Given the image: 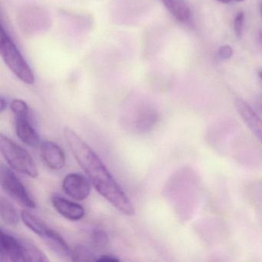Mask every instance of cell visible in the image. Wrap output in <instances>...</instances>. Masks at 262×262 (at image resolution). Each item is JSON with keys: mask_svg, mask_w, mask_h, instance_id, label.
I'll list each match as a JSON object with an SVG mask.
<instances>
[{"mask_svg": "<svg viewBox=\"0 0 262 262\" xmlns=\"http://www.w3.org/2000/svg\"><path fill=\"white\" fill-rule=\"evenodd\" d=\"M63 133L73 156L96 191L121 212L127 215L134 214L131 201L93 148L71 128L66 127Z\"/></svg>", "mask_w": 262, "mask_h": 262, "instance_id": "obj_1", "label": "cell"}, {"mask_svg": "<svg viewBox=\"0 0 262 262\" xmlns=\"http://www.w3.org/2000/svg\"><path fill=\"white\" fill-rule=\"evenodd\" d=\"M0 54L7 67L18 79L28 85L34 83L33 70L4 27L1 29Z\"/></svg>", "mask_w": 262, "mask_h": 262, "instance_id": "obj_2", "label": "cell"}, {"mask_svg": "<svg viewBox=\"0 0 262 262\" xmlns=\"http://www.w3.org/2000/svg\"><path fill=\"white\" fill-rule=\"evenodd\" d=\"M0 150L13 169L30 178L38 177L39 169L30 153L4 134L0 135Z\"/></svg>", "mask_w": 262, "mask_h": 262, "instance_id": "obj_3", "label": "cell"}, {"mask_svg": "<svg viewBox=\"0 0 262 262\" xmlns=\"http://www.w3.org/2000/svg\"><path fill=\"white\" fill-rule=\"evenodd\" d=\"M0 182L3 190L24 208H35L36 205L27 188L12 170L4 165L0 168Z\"/></svg>", "mask_w": 262, "mask_h": 262, "instance_id": "obj_4", "label": "cell"}, {"mask_svg": "<svg viewBox=\"0 0 262 262\" xmlns=\"http://www.w3.org/2000/svg\"><path fill=\"white\" fill-rule=\"evenodd\" d=\"M62 188L66 194L76 201L85 200L91 192L88 179L79 173L67 174L62 182Z\"/></svg>", "mask_w": 262, "mask_h": 262, "instance_id": "obj_5", "label": "cell"}, {"mask_svg": "<svg viewBox=\"0 0 262 262\" xmlns=\"http://www.w3.org/2000/svg\"><path fill=\"white\" fill-rule=\"evenodd\" d=\"M0 233V260L2 261H24L23 239L5 232L3 228Z\"/></svg>", "mask_w": 262, "mask_h": 262, "instance_id": "obj_6", "label": "cell"}, {"mask_svg": "<svg viewBox=\"0 0 262 262\" xmlns=\"http://www.w3.org/2000/svg\"><path fill=\"white\" fill-rule=\"evenodd\" d=\"M30 111L14 115L16 135L24 143L37 147L40 144V137L30 121Z\"/></svg>", "mask_w": 262, "mask_h": 262, "instance_id": "obj_7", "label": "cell"}, {"mask_svg": "<svg viewBox=\"0 0 262 262\" xmlns=\"http://www.w3.org/2000/svg\"><path fill=\"white\" fill-rule=\"evenodd\" d=\"M235 107L237 113L243 119L251 133L262 144V119L254 111L252 108L243 99H237L235 101Z\"/></svg>", "mask_w": 262, "mask_h": 262, "instance_id": "obj_8", "label": "cell"}, {"mask_svg": "<svg viewBox=\"0 0 262 262\" xmlns=\"http://www.w3.org/2000/svg\"><path fill=\"white\" fill-rule=\"evenodd\" d=\"M42 159L49 168L61 170L66 165V156L62 148L51 141H44L41 143Z\"/></svg>", "mask_w": 262, "mask_h": 262, "instance_id": "obj_9", "label": "cell"}, {"mask_svg": "<svg viewBox=\"0 0 262 262\" xmlns=\"http://www.w3.org/2000/svg\"><path fill=\"white\" fill-rule=\"evenodd\" d=\"M52 203L55 209L69 220L79 221L85 216V211L82 205L71 202L58 194H53Z\"/></svg>", "mask_w": 262, "mask_h": 262, "instance_id": "obj_10", "label": "cell"}, {"mask_svg": "<svg viewBox=\"0 0 262 262\" xmlns=\"http://www.w3.org/2000/svg\"><path fill=\"white\" fill-rule=\"evenodd\" d=\"M40 237L53 253L62 258L71 260L72 249L59 233L48 227Z\"/></svg>", "mask_w": 262, "mask_h": 262, "instance_id": "obj_11", "label": "cell"}, {"mask_svg": "<svg viewBox=\"0 0 262 262\" xmlns=\"http://www.w3.org/2000/svg\"><path fill=\"white\" fill-rule=\"evenodd\" d=\"M165 8L179 22L186 24L191 20V12L185 0H161Z\"/></svg>", "mask_w": 262, "mask_h": 262, "instance_id": "obj_12", "label": "cell"}, {"mask_svg": "<svg viewBox=\"0 0 262 262\" xmlns=\"http://www.w3.org/2000/svg\"><path fill=\"white\" fill-rule=\"evenodd\" d=\"M159 120V115L152 108H145L139 110L135 119V128L140 133H147L155 126Z\"/></svg>", "mask_w": 262, "mask_h": 262, "instance_id": "obj_13", "label": "cell"}, {"mask_svg": "<svg viewBox=\"0 0 262 262\" xmlns=\"http://www.w3.org/2000/svg\"><path fill=\"white\" fill-rule=\"evenodd\" d=\"M0 216L6 225L15 226L19 223V217L17 211L4 196L0 198Z\"/></svg>", "mask_w": 262, "mask_h": 262, "instance_id": "obj_14", "label": "cell"}, {"mask_svg": "<svg viewBox=\"0 0 262 262\" xmlns=\"http://www.w3.org/2000/svg\"><path fill=\"white\" fill-rule=\"evenodd\" d=\"M23 245H24V249H23L24 261L48 262L50 260L47 258L46 254L30 241L23 239Z\"/></svg>", "mask_w": 262, "mask_h": 262, "instance_id": "obj_15", "label": "cell"}, {"mask_svg": "<svg viewBox=\"0 0 262 262\" xmlns=\"http://www.w3.org/2000/svg\"><path fill=\"white\" fill-rule=\"evenodd\" d=\"M21 217L23 222L25 224L27 228H30L35 234L40 237L42 233L48 228L47 225L44 223L43 221L41 220L37 216L33 214L27 210H24L21 213Z\"/></svg>", "mask_w": 262, "mask_h": 262, "instance_id": "obj_16", "label": "cell"}, {"mask_svg": "<svg viewBox=\"0 0 262 262\" xmlns=\"http://www.w3.org/2000/svg\"><path fill=\"white\" fill-rule=\"evenodd\" d=\"M71 249V260L73 261H96L94 253L84 245H76Z\"/></svg>", "mask_w": 262, "mask_h": 262, "instance_id": "obj_17", "label": "cell"}, {"mask_svg": "<svg viewBox=\"0 0 262 262\" xmlns=\"http://www.w3.org/2000/svg\"><path fill=\"white\" fill-rule=\"evenodd\" d=\"M90 239L93 246L96 249L104 250L108 246L110 239L106 231L101 228H95L90 234Z\"/></svg>", "mask_w": 262, "mask_h": 262, "instance_id": "obj_18", "label": "cell"}, {"mask_svg": "<svg viewBox=\"0 0 262 262\" xmlns=\"http://www.w3.org/2000/svg\"><path fill=\"white\" fill-rule=\"evenodd\" d=\"M245 19V13L243 12H238L234 16V21H233V28H234V34L237 37H242V34H243Z\"/></svg>", "mask_w": 262, "mask_h": 262, "instance_id": "obj_19", "label": "cell"}, {"mask_svg": "<svg viewBox=\"0 0 262 262\" xmlns=\"http://www.w3.org/2000/svg\"><path fill=\"white\" fill-rule=\"evenodd\" d=\"M217 53H219V58L222 59V60H228V59L232 57L234 50H233L231 46L223 45L219 49Z\"/></svg>", "mask_w": 262, "mask_h": 262, "instance_id": "obj_20", "label": "cell"}, {"mask_svg": "<svg viewBox=\"0 0 262 262\" xmlns=\"http://www.w3.org/2000/svg\"><path fill=\"white\" fill-rule=\"evenodd\" d=\"M96 261L102 262H117L119 261V259L116 256L112 255V254H103L100 257H98Z\"/></svg>", "mask_w": 262, "mask_h": 262, "instance_id": "obj_21", "label": "cell"}, {"mask_svg": "<svg viewBox=\"0 0 262 262\" xmlns=\"http://www.w3.org/2000/svg\"><path fill=\"white\" fill-rule=\"evenodd\" d=\"M7 107V101L4 96H1L0 98V112L4 113Z\"/></svg>", "mask_w": 262, "mask_h": 262, "instance_id": "obj_22", "label": "cell"}, {"mask_svg": "<svg viewBox=\"0 0 262 262\" xmlns=\"http://www.w3.org/2000/svg\"><path fill=\"white\" fill-rule=\"evenodd\" d=\"M219 2L222 3L224 4H230L232 2L233 0H219Z\"/></svg>", "mask_w": 262, "mask_h": 262, "instance_id": "obj_23", "label": "cell"}, {"mask_svg": "<svg viewBox=\"0 0 262 262\" xmlns=\"http://www.w3.org/2000/svg\"><path fill=\"white\" fill-rule=\"evenodd\" d=\"M259 105H260V108H262V95L260 96V99H259Z\"/></svg>", "mask_w": 262, "mask_h": 262, "instance_id": "obj_24", "label": "cell"}, {"mask_svg": "<svg viewBox=\"0 0 262 262\" xmlns=\"http://www.w3.org/2000/svg\"><path fill=\"white\" fill-rule=\"evenodd\" d=\"M260 16H261V18H262V3H261V4H260Z\"/></svg>", "mask_w": 262, "mask_h": 262, "instance_id": "obj_25", "label": "cell"}, {"mask_svg": "<svg viewBox=\"0 0 262 262\" xmlns=\"http://www.w3.org/2000/svg\"><path fill=\"white\" fill-rule=\"evenodd\" d=\"M259 77H260V79L262 80V71H260V73H259Z\"/></svg>", "mask_w": 262, "mask_h": 262, "instance_id": "obj_26", "label": "cell"}, {"mask_svg": "<svg viewBox=\"0 0 262 262\" xmlns=\"http://www.w3.org/2000/svg\"><path fill=\"white\" fill-rule=\"evenodd\" d=\"M235 1H237V2H244L245 0H235Z\"/></svg>", "mask_w": 262, "mask_h": 262, "instance_id": "obj_27", "label": "cell"}, {"mask_svg": "<svg viewBox=\"0 0 262 262\" xmlns=\"http://www.w3.org/2000/svg\"><path fill=\"white\" fill-rule=\"evenodd\" d=\"M260 39H261V42H262V35H261V37H260Z\"/></svg>", "mask_w": 262, "mask_h": 262, "instance_id": "obj_28", "label": "cell"}]
</instances>
